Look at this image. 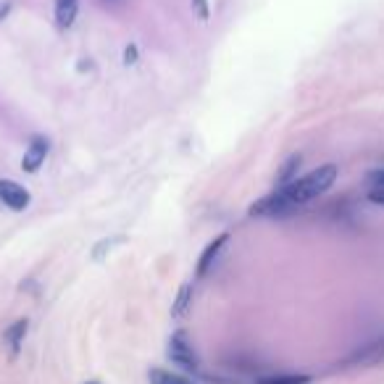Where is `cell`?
Instances as JSON below:
<instances>
[{"label": "cell", "instance_id": "1", "mask_svg": "<svg viewBox=\"0 0 384 384\" xmlns=\"http://www.w3.org/2000/svg\"><path fill=\"white\" fill-rule=\"evenodd\" d=\"M337 179V166L334 164H324L313 169L308 176L295 179L292 185L279 187L276 192L266 195L264 200L253 203L250 213L253 216H282V213H292L295 208H300L303 203L313 200L316 195L327 192Z\"/></svg>", "mask_w": 384, "mask_h": 384}, {"label": "cell", "instance_id": "2", "mask_svg": "<svg viewBox=\"0 0 384 384\" xmlns=\"http://www.w3.org/2000/svg\"><path fill=\"white\" fill-rule=\"evenodd\" d=\"M169 355H171V361L190 369V371L198 369V358H195V350H192V345H190L185 332H176L174 337H171V342H169Z\"/></svg>", "mask_w": 384, "mask_h": 384}, {"label": "cell", "instance_id": "3", "mask_svg": "<svg viewBox=\"0 0 384 384\" xmlns=\"http://www.w3.org/2000/svg\"><path fill=\"white\" fill-rule=\"evenodd\" d=\"M0 200L8 206L11 211H24L29 206V192H27V187H22L19 182H13V179H0Z\"/></svg>", "mask_w": 384, "mask_h": 384}, {"label": "cell", "instance_id": "4", "mask_svg": "<svg viewBox=\"0 0 384 384\" xmlns=\"http://www.w3.org/2000/svg\"><path fill=\"white\" fill-rule=\"evenodd\" d=\"M50 150V145L45 137H32V143L27 148V153L22 158V169L27 174H34V171H40V166L45 164V155Z\"/></svg>", "mask_w": 384, "mask_h": 384}, {"label": "cell", "instance_id": "5", "mask_svg": "<svg viewBox=\"0 0 384 384\" xmlns=\"http://www.w3.org/2000/svg\"><path fill=\"white\" fill-rule=\"evenodd\" d=\"M227 242H229V234L224 232V234H219L213 242H208V248L203 250V255H200V261H198V276H206L213 269V264L219 261V255L221 250L227 248Z\"/></svg>", "mask_w": 384, "mask_h": 384}, {"label": "cell", "instance_id": "6", "mask_svg": "<svg viewBox=\"0 0 384 384\" xmlns=\"http://www.w3.org/2000/svg\"><path fill=\"white\" fill-rule=\"evenodd\" d=\"M77 11L79 0H55V24H58V29H69L77 22Z\"/></svg>", "mask_w": 384, "mask_h": 384}, {"label": "cell", "instance_id": "7", "mask_svg": "<svg viewBox=\"0 0 384 384\" xmlns=\"http://www.w3.org/2000/svg\"><path fill=\"white\" fill-rule=\"evenodd\" d=\"M27 329H29V321H27V318H19V321H13L11 327L6 329V334H3V342L8 345V350H11V353H19L24 337H27Z\"/></svg>", "mask_w": 384, "mask_h": 384}, {"label": "cell", "instance_id": "8", "mask_svg": "<svg viewBox=\"0 0 384 384\" xmlns=\"http://www.w3.org/2000/svg\"><path fill=\"white\" fill-rule=\"evenodd\" d=\"M300 153L295 155H290L285 164H282V169H279V174H276V185L279 187H287V185H292L295 182V176H297V169H300Z\"/></svg>", "mask_w": 384, "mask_h": 384}, {"label": "cell", "instance_id": "9", "mask_svg": "<svg viewBox=\"0 0 384 384\" xmlns=\"http://www.w3.org/2000/svg\"><path fill=\"white\" fill-rule=\"evenodd\" d=\"M148 382L150 384H198L192 379H187L182 374H174V371H166V369H150L148 371Z\"/></svg>", "mask_w": 384, "mask_h": 384}, {"label": "cell", "instance_id": "10", "mask_svg": "<svg viewBox=\"0 0 384 384\" xmlns=\"http://www.w3.org/2000/svg\"><path fill=\"white\" fill-rule=\"evenodd\" d=\"M192 285L187 282V285L179 287V292H176V300H174V306H171V316H185L187 313V308H190V303H192Z\"/></svg>", "mask_w": 384, "mask_h": 384}, {"label": "cell", "instance_id": "11", "mask_svg": "<svg viewBox=\"0 0 384 384\" xmlns=\"http://www.w3.org/2000/svg\"><path fill=\"white\" fill-rule=\"evenodd\" d=\"M258 384H311V376L306 374H276V376H264Z\"/></svg>", "mask_w": 384, "mask_h": 384}, {"label": "cell", "instance_id": "12", "mask_svg": "<svg viewBox=\"0 0 384 384\" xmlns=\"http://www.w3.org/2000/svg\"><path fill=\"white\" fill-rule=\"evenodd\" d=\"M124 240H127V237H108V240H100L98 245L92 248V261H103V258H106L116 245H121Z\"/></svg>", "mask_w": 384, "mask_h": 384}, {"label": "cell", "instance_id": "13", "mask_svg": "<svg viewBox=\"0 0 384 384\" xmlns=\"http://www.w3.org/2000/svg\"><path fill=\"white\" fill-rule=\"evenodd\" d=\"M192 11H195V16H198L200 22H208L211 19L208 0H192Z\"/></svg>", "mask_w": 384, "mask_h": 384}, {"label": "cell", "instance_id": "14", "mask_svg": "<svg viewBox=\"0 0 384 384\" xmlns=\"http://www.w3.org/2000/svg\"><path fill=\"white\" fill-rule=\"evenodd\" d=\"M124 64H127V66L137 64V45H127V48H124Z\"/></svg>", "mask_w": 384, "mask_h": 384}, {"label": "cell", "instance_id": "15", "mask_svg": "<svg viewBox=\"0 0 384 384\" xmlns=\"http://www.w3.org/2000/svg\"><path fill=\"white\" fill-rule=\"evenodd\" d=\"M369 182H371L376 190H379V187H384V169H379V171H371V174H369Z\"/></svg>", "mask_w": 384, "mask_h": 384}, {"label": "cell", "instance_id": "16", "mask_svg": "<svg viewBox=\"0 0 384 384\" xmlns=\"http://www.w3.org/2000/svg\"><path fill=\"white\" fill-rule=\"evenodd\" d=\"M369 200H371V203H379V206H384V187H379V190H371V192H369Z\"/></svg>", "mask_w": 384, "mask_h": 384}, {"label": "cell", "instance_id": "17", "mask_svg": "<svg viewBox=\"0 0 384 384\" xmlns=\"http://www.w3.org/2000/svg\"><path fill=\"white\" fill-rule=\"evenodd\" d=\"M11 0H6V3H0V22H3V19H6V16H8V13H11Z\"/></svg>", "mask_w": 384, "mask_h": 384}, {"label": "cell", "instance_id": "18", "mask_svg": "<svg viewBox=\"0 0 384 384\" xmlns=\"http://www.w3.org/2000/svg\"><path fill=\"white\" fill-rule=\"evenodd\" d=\"M87 384H100V382H87Z\"/></svg>", "mask_w": 384, "mask_h": 384}, {"label": "cell", "instance_id": "19", "mask_svg": "<svg viewBox=\"0 0 384 384\" xmlns=\"http://www.w3.org/2000/svg\"><path fill=\"white\" fill-rule=\"evenodd\" d=\"M103 3H108V0H103ZM111 3H113V0H111Z\"/></svg>", "mask_w": 384, "mask_h": 384}]
</instances>
